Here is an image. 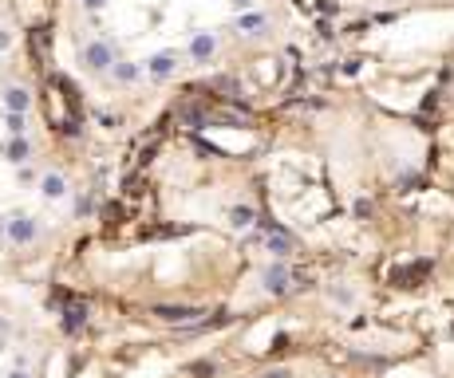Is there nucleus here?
Masks as SVG:
<instances>
[{
	"instance_id": "15",
	"label": "nucleus",
	"mask_w": 454,
	"mask_h": 378,
	"mask_svg": "<svg viewBox=\"0 0 454 378\" xmlns=\"http://www.w3.org/2000/svg\"><path fill=\"white\" fill-rule=\"evenodd\" d=\"M225 221H229L233 229H249V225H257V209H253V205H233L229 213H225Z\"/></svg>"
},
{
	"instance_id": "21",
	"label": "nucleus",
	"mask_w": 454,
	"mask_h": 378,
	"mask_svg": "<svg viewBox=\"0 0 454 378\" xmlns=\"http://www.w3.org/2000/svg\"><path fill=\"white\" fill-rule=\"evenodd\" d=\"M265 378H293V374H289V370H284V367H277V370H269V374H265Z\"/></svg>"
},
{
	"instance_id": "13",
	"label": "nucleus",
	"mask_w": 454,
	"mask_h": 378,
	"mask_svg": "<svg viewBox=\"0 0 454 378\" xmlns=\"http://www.w3.org/2000/svg\"><path fill=\"white\" fill-rule=\"evenodd\" d=\"M28 158H32V142L24 138V134H20V138H8V142H4V162H12V166H24Z\"/></svg>"
},
{
	"instance_id": "23",
	"label": "nucleus",
	"mask_w": 454,
	"mask_h": 378,
	"mask_svg": "<svg viewBox=\"0 0 454 378\" xmlns=\"http://www.w3.org/2000/svg\"><path fill=\"white\" fill-rule=\"evenodd\" d=\"M8 378H28V374H24V370H12V374Z\"/></svg>"
},
{
	"instance_id": "17",
	"label": "nucleus",
	"mask_w": 454,
	"mask_h": 378,
	"mask_svg": "<svg viewBox=\"0 0 454 378\" xmlns=\"http://www.w3.org/2000/svg\"><path fill=\"white\" fill-rule=\"evenodd\" d=\"M190 374H198V378H210V374H213V363H194V367H190Z\"/></svg>"
},
{
	"instance_id": "22",
	"label": "nucleus",
	"mask_w": 454,
	"mask_h": 378,
	"mask_svg": "<svg viewBox=\"0 0 454 378\" xmlns=\"http://www.w3.org/2000/svg\"><path fill=\"white\" fill-rule=\"evenodd\" d=\"M233 4H237V8H249V4H253V0H233Z\"/></svg>"
},
{
	"instance_id": "6",
	"label": "nucleus",
	"mask_w": 454,
	"mask_h": 378,
	"mask_svg": "<svg viewBox=\"0 0 454 378\" xmlns=\"http://www.w3.org/2000/svg\"><path fill=\"white\" fill-rule=\"evenodd\" d=\"M0 103H4V115H28L32 110V91L24 83H8L0 91Z\"/></svg>"
},
{
	"instance_id": "7",
	"label": "nucleus",
	"mask_w": 454,
	"mask_h": 378,
	"mask_svg": "<svg viewBox=\"0 0 454 378\" xmlns=\"http://www.w3.org/2000/svg\"><path fill=\"white\" fill-rule=\"evenodd\" d=\"M83 327H87V308H83V304H75V296H68V308L60 311V331L68 339H75Z\"/></svg>"
},
{
	"instance_id": "18",
	"label": "nucleus",
	"mask_w": 454,
	"mask_h": 378,
	"mask_svg": "<svg viewBox=\"0 0 454 378\" xmlns=\"http://www.w3.org/2000/svg\"><path fill=\"white\" fill-rule=\"evenodd\" d=\"M355 217H360V221H367V217H372V201H355Z\"/></svg>"
},
{
	"instance_id": "1",
	"label": "nucleus",
	"mask_w": 454,
	"mask_h": 378,
	"mask_svg": "<svg viewBox=\"0 0 454 378\" xmlns=\"http://www.w3.org/2000/svg\"><path fill=\"white\" fill-rule=\"evenodd\" d=\"M151 315L158 319V323H166V327L190 331V327H198V323H202V319L210 315V311L198 308V304H154Z\"/></svg>"
},
{
	"instance_id": "8",
	"label": "nucleus",
	"mask_w": 454,
	"mask_h": 378,
	"mask_svg": "<svg viewBox=\"0 0 454 378\" xmlns=\"http://www.w3.org/2000/svg\"><path fill=\"white\" fill-rule=\"evenodd\" d=\"M265 229H269V237H265V249L272 252V256L277 260H289L293 256V237H289V229H281V225H269V221H265Z\"/></svg>"
},
{
	"instance_id": "4",
	"label": "nucleus",
	"mask_w": 454,
	"mask_h": 378,
	"mask_svg": "<svg viewBox=\"0 0 454 378\" xmlns=\"http://www.w3.org/2000/svg\"><path fill=\"white\" fill-rule=\"evenodd\" d=\"M261 280H265V292H269V296H289V292H293V268H289L284 260L269 264Z\"/></svg>"
},
{
	"instance_id": "24",
	"label": "nucleus",
	"mask_w": 454,
	"mask_h": 378,
	"mask_svg": "<svg viewBox=\"0 0 454 378\" xmlns=\"http://www.w3.org/2000/svg\"><path fill=\"white\" fill-rule=\"evenodd\" d=\"M0 240H4V221H0Z\"/></svg>"
},
{
	"instance_id": "10",
	"label": "nucleus",
	"mask_w": 454,
	"mask_h": 378,
	"mask_svg": "<svg viewBox=\"0 0 454 378\" xmlns=\"http://www.w3.org/2000/svg\"><path fill=\"white\" fill-rule=\"evenodd\" d=\"M186 51H190V60H194V63H210V60H213V51H217V36H213V32H198Z\"/></svg>"
},
{
	"instance_id": "20",
	"label": "nucleus",
	"mask_w": 454,
	"mask_h": 378,
	"mask_svg": "<svg viewBox=\"0 0 454 378\" xmlns=\"http://www.w3.org/2000/svg\"><path fill=\"white\" fill-rule=\"evenodd\" d=\"M103 4H107V0H83V8H87V12H99Z\"/></svg>"
},
{
	"instance_id": "5",
	"label": "nucleus",
	"mask_w": 454,
	"mask_h": 378,
	"mask_svg": "<svg viewBox=\"0 0 454 378\" xmlns=\"http://www.w3.org/2000/svg\"><path fill=\"white\" fill-rule=\"evenodd\" d=\"M431 260H415V264H403V268H391V284L395 288H419L427 276H431Z\"/></svg>"
},
{
	"instance_id": "14",
	"label": "nucleus",
	"mask_w": 454,
	"mask_h": 378,
	"mask_svg": "<svg viewBox=\"0 0 454 378\" xmlns=\"http://www.w3.org/2000/svg\"><path fill=\"white\" fill-rule=\"evenodd\" d=\"M139 75H142V67L139 63H131V60H119L111 67V79L119 83V87H131V83H139Z\"/></svg>"
},
{
	"instance_id": "3",
	"label": "nucleus",
	"mask_w": 454,
	"mask_h": 378,
	"mask_svg": "<svg viewBox=\"0 0 454 378\" xmlns=\"http://www.w3.org/2000/svg\"><path fill=\"white\" fill-rule=\"evenodd\" d=\"M4 237L12 240V245H36V237H40V221L28 217V213H12L8 221H4Z\"/></svg>"
},
{
	"instance_id": "16",
	"label": "nucleus",
	"mask_w": 454,
	"mask_h": 378,
	"mask_svg": "<svg viewBox=\"0 0 454 378\" xmlns=\"http://www.w3.org/2000/svg\"><path fill=\"white\" fill-rule=\"evenodd\" d=\"M4 126H8L12 138H20L24 130H28V126H24V115H4Z\"/></svg>"
},
{
	"instance_id": "9",
	"label": "nucleus",
	"mask_w": 454,
	"mask_h": 378,
	"mask_svg": "<svg viewBox=\"0 0 454 378\" xmlns=\"http://www.w3.org/2000/svg\"><path fill=\"white\" fill-rule=\"evenodd\" d=\"M174 71H178V60H174V51H154L151 60H146V75L151 79H170Z\"/></svg>"
},
{
	"instance_id": "2",
	"label": "nucleus",
	"mask_w": 454,
	"mask_h": 378,
	"mask_svg": "<svg viewBox=\"0 0 454 378\" xmlns=\"http://www.w3.org/2000/svg\"><path fill=\"white\" fill-rule=\"evenodd\" d=\"M80 63L87 71H95V75H111V67L115 63H119V56H115V44L111 40H99V36H95V40H87L80 48Z\"/></svg>"
},
{
	"instance_id": "19",
	"label": "nucleus",
	"mask_w": 454,
	"mask_h": 378,
	"mask_svg": "<svg viewBox=\"0 0 454 378\" xmlns=\"http://www.w3.org/2000/svg\"><path fill=\"white\" fill-rule=\"evenodd\" d=\"M4 48H12V32L8 28H0V51H4Z\"/></svg>"
},
{
	"instance_id": "12",
	"label": "nucleus",
	"mask_w": 454,
	"mask_h": 378,
	"mask_svg": "<svg viewBox=\"0 0 454 378\" xmlns=\"http://www.w3.org/2000/svg\"><path fill=\"white\" fill-rule=\"evenodd\" d=\"M233 28L241 32V36H265V28H269V16H265V12H241Z\"/></svg>"
},
{
	"instance_id": "11",
	"label": "nucleus",
	"mask_w": 454,
	"mask_h": 378,
	"mask_svg": "<svg viewBox=\"0 0 454 378\" xmlns=\"http://www.w3.org/2000/svg\"><path fill=\"white\" fill-rule=\"evenodd\" d=\"M40 193L48 201H60V197H68V178H63L60 169H48L40 178Z\"/></svg>"
}]
</instances>
